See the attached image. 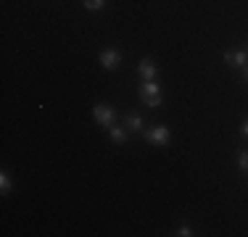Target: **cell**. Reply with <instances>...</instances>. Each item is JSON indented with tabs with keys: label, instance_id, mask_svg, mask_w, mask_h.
Listing matches in <instances>:
<instances>
[{
	"label": "cell",
	"instance_id": "9c48e42d",
	"mask_svg": "<svg viewBox=\"0 0 248 237\" xmlns=\"http://www.w3.org/2000/svg\"><path fill=\"white\" fill-rule=\"evenodd\" d=\"M11 187H14V185H11V177L3 171V174H0V193L8 195V193H11Z\"/></svg>",
	"mask_w": 248,
	"mask_h": 237
},
{
	"label": "cell",
	"instance_id": "3957f363",
	"mask_svg": "<svg viewBox=\"0 0 248 237\" xmlns=\"http://www.w3.org/2000/svg\"><path fill=\"white\" fill-rule=\"evenodd\" d=\"M143 137L151 142V145H169V140H172V132H169V127H164V124H156V127H148L143 132Z\"/></svg>",
	"mask_w": 248,
	"mask_h": 237
},
{
	"label": "cell",
	"instance_id": "7c38bea8",
	"mask_svg": "<svg viewBox=\"0 0 248 237\" xmlns=\"http://www.w3.org/2000/svg\"><path fill=\"white\" fill-rule=\"evenodd\" d=\"M177 235H180V237H190V235H193V229L187 227V224H182V227L177 229Z\"/></svg>",
	"mask_w": 248,
	"mask_h": 237
},
{
	"label": "cell",
	"instance_id": "8fae6325",
	"mask_svg": "<svg viewBox=\"0 0 248 237\" xmlns=\"http://www.w3.org/2000/svg\"><path fill=\"white\" fill-rule=\"evenodd\" d=\"M238 169H240V171H246V174H248V150H243V153L238 156Z\"/></svg>",
	"mask_w": 248,
	"mask_h": 237
},
{
	"label": "cell",
	"instance_id": "30bf717a",
	"mask_svg": "<svg viewBox=\"0 0 248 237\" xmlns=\"http://www.w3.org/2000/svg\"><path fill=\"white\" fill-rule=\"evenodd\" d=\"M85 8L87 11H103L106 8V0H85Z\"/></svg>",
	"mask_w": 248,
	"mask_h": 237
},
{
	"label": "cell",
	"instance_id": "7a4b0ae2",
	"mask_svg": "<svg viewBox=\"0 0 248 237\" xmlns=\"http://www.w3.org/2000/svg\"><path fill=\"white\" fill-rule=\"evenodd\" d=\"M93 118H95L103 129H111L116 124V111L106 103H98V105H93Z\"/></svg>",
	"mask_w": 248,
	"mask_h": 237
},
{
	"label": "cell",
	"instance_id": "5b68a950",
	"mask_svg": "<svg viewBox=\"0 0 248 237\" xmlns=\"http://www.w3.org/2000/svg\"><path fill=\"white\" fill-rule=\"evenodd\" d=\"M222 58H224V63L232 66V69H246L248 66V53L246 50H227Z\"/></svg>",
	"mask_w": 248,
	"mask_h": 237
},
{
	"label": "cell",
	"instance_id": "5bb4252c",
	"mask_svg": "<svg viewBox=\"0 0 248 237\" xmlns=\"http://www.w3.org/2000/svg\"><path fill=\"white\" fill-rule=\"evenodd\" d=\"M243 79H246V82H248V66H246V69H243Z\"/></svg>",
	"mask_w": 248,
	"mask_h": 237
},
{
	"label": "cell",
	"instance_id": "4fadbf2b",
	"mask_svg": "<svg viewBox=\"0 0 248 237\" xmlns=\"http://www.w3.org/2000/svg\"><path fill=\"white\" fill-rule=\"evenodd\" d=\"M240 134H243V137L248 140V118H246V121H243V124H240Z\"/></svg>",
	"mask_w": 248,
	"mask_h": 237
},
{
	"label": "cell",
	"instance_id": "8992f818",
	"mask_svg": "<svg viewBox=\"0 0 248 237\" xmlns=\"http://www.w3.org/2000/svg\"><path fill=\"white\" fill-rule=\"evenodd\" d=\"M122 124L129 132H145V121H143V116H138V114H127Z\"/></svg>",
	"mask_w": 248,
	"mask_h": 237
},
{
	"label": "cell",
	"instance_id": "6da1fadb",
	"mask_svg": "<svg viewBox=\"0 0 248 237\" xmlns=\"http://www.w3.org/2000/svg\"><path fill=\"white\" fill-rule=\"evenodd\" d=\"M138 95L145 105H151V108H158V105H161V87L156 85V79H143V85L138 87Z\"/></svg>",
	"mask_w": 248,
	"mask_h": 237
},
{
	"label": "cell",
	"instance_id": "277c9868",
	"mask_svg": "<svg viewBox=\"0 0 248 237\" xmlns=\"http://www.w3.org/2000/svg\"><path fill=\"white\" fill-rule=\"evenodd\" d=\"M98 61H100V66H103L106 71H114V69L122 63V53L114 50V47H108V50H100Z\"/></svg>",
	"mask_w": 248,
	"mask_h": 237
},
{
	"label": "cell",
	"instance_id": "9a60e30c",
	"mask_svg": "<svg viewBox=\"0 0 248 237\" xmlns=\"http://www.w3.org/2000/svg\"><path fill=\"white\" fill-rule=\"evenodd\" d=\"M246 53H248V50H246Z\"/></svg>",
	"mask_w": 248,
	"mask_h": 237
},
{
	"label": "cell",
	"instance_id": "ba28073f",
	"mask_svg": "<svg viewBox=\"0 0 248 237\" xmlns=\"http://www.w3.org/2000/svg\"><path fill=\"white\" fill-rule=\"evenodd\" d=\"M108 134H111V140H114L116 145H124V142H127V137H129V129L124 127V124H122V127H116V124H114V127L108 129Z\"/></svg>",
	"mask_w": 248,
	"mask_h": 237
},
{
	"label": "cell",
	"instance_id": "52a82bcc",
	"mask_svg": "<svg viewBox=\"0 0 248 237\" xmlns=\"http://www.w3.org/2000/svg\"><path fill=\"white\" fill-rule=\"evenodd\" d=\"M138 71H140L143 79H156V66H153L151 58H143V61L138 63Z\"/></svg>",
	"mask_w": 248,
	"mask_h": 237
}]
</instances>
